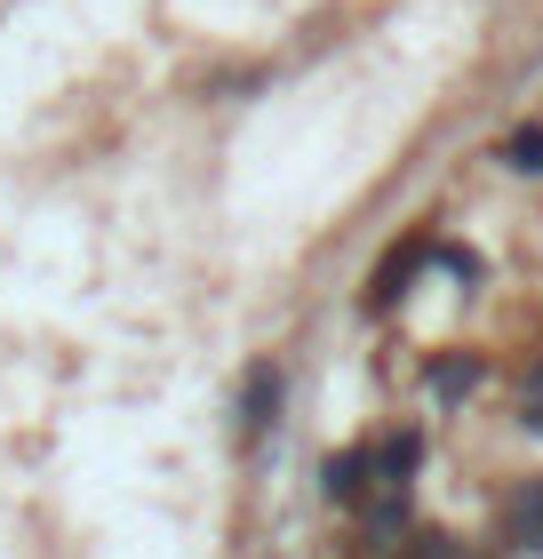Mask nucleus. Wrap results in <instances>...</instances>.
<instances>
[{"instance_id":"f257e3e1","label":"nucleus","mask_w":543,"mask_h":559,"mask_svg":"<svg viewBox=\"0 0 543 559\" xmlns=\"http://www.w3.org/2000/svg\"><path fill=\"white\" fill-rule=\"evenodd\" d=\"M376 479H383V472H376V448H344V455H328V464H320V503H335V512H359Z\"/></svg>"},{"instance_id":"f03ea898","label":"nucleus","mask_w":543,"mask_h":559,"mask_svg":"<svg viewBox=\"0 0 543 559\" xmlns=\"http://www.w3.org/2000/svg\"><path fill=\"white\" fill-rule=\"evenodd\" d=\"M432 264V233H416L408 248H392V257L376 264V280H368V312H392V304L416 288V272Z\"/></svg>"},{"instance_id":"7ed1b4c3","label":"nucleus","mask_w":543,"mask_h":559,"mask_svg":"<svg viewBox=\"0 0 543 559\" xmlns=\"http://www.w3.org/2000/svg\"><path fill=\"white\" fill-rule=\"evenodd\" d=\"M280 400H288V376H280L272 360H256L248 384H240V440H264V431L280 424Z\"/></svg>"},{"instance_id":"20e7f679","label":"nucleus","mask_w":543,"mask_h":559,"mask_svg":"<svg viewBox=\"0 0 543 559\" xmlns=\"http://www.w3.org/2000/svg\"><path fill=\"white\" fill-rule=\"evenodd\" d=\"M359 527H368V551H400V536H408V479H383V496L359 503Z\"/></svg>"},{"instance_id":"39448f33","label":"nucleus","mask_w":543,"mask_h":559,"mask_svg":"<svg viewBox=\"0 0 543 559\" xmlns=\"http://www.w3.org/2000/svg\"><path fill=\"white\" fill-rule=\"evenodd\" d=\"M504 544H511V551H528V559H543V472L504 503Z\"/></svg>"},{"instance_id":"423d86ee","label":"nucleus","mask_w":543,"mask_h":559,"mask_svg":"<svg viewBox=\"0 0 543 559\" xmlns=\"http://www.w3.org/2000/svg\"><path fill=\"white\" fill-rule=\"evenodd\" d=\"M480 376H487V368L472 360V352H439V360H432V392H439V400H472Z\"/></svg>"},{"instance_id":"0eeeda50","label":"nucleus","mask_w":543,"mask_h":559,"mask_svg":"<svg viewBox=\"0 0 543 559\" xmlns=\"http://www.w3.org/2000/svg\"><path fill=\"white\" fill-rule=\"evenodd\" d=\"M416 464H424V431H416V424H400L392 440L376 448V472H383V479H408Z\"/></svg>"},{"instance_id":"6e6552de","label":"nucleus","mask_w":543,"mask_h":559,"mask_svg":"<svg viewBox=\"0 0 543 559\" xmlns=\"http://www.w3.org/2000/svg\"><path fill=\"white\" fill-rule=\"evenodd\" d=\"M504 160L520 168V176H543V129H511V144H504Z\"/></svg>"},{"instance_id":"1a4fd4ad","label":"nucleus","mask_w":543,"mask_h":559,"mask_svg":"<svg viewBox=\"0 0 543 559\" xmlns=\"http://www.w3.org/2000/svg\"><path fill=\"white\" fill-rule=\"evenodd\" d=\"M520 424H528V431H543V360L528 368V384H520Z\"/></svg>"},{"instance_id":"9d476101","label":"nucleus","mask_w":543,"mask_h":559,"mask_svg":"<svg viewBox=\"0 0 543 559\" xmlns=\"http://www.w3.org/2000/svg\"><path fill=\"white\" fill-rule=\"evenodd\" d=\"M432 264H448L456 280H480V272H487V264L472 257V248H439V240H432Z\"/></svg>"},{"instance_id":"9b49d317","label":"nucleus","mask_w":543,"mask_h":559,"mask_svg":"<svg viewBox=\"0 0 543 559\" xmlns=\"http://www.w3.org/2000/svg\"><path fill=\"white\" fill-rule=\"evenodd\" d=\"M400 559H463V551H456L448 536H408V551H400Z\"/></svg>"}]
</instances>
